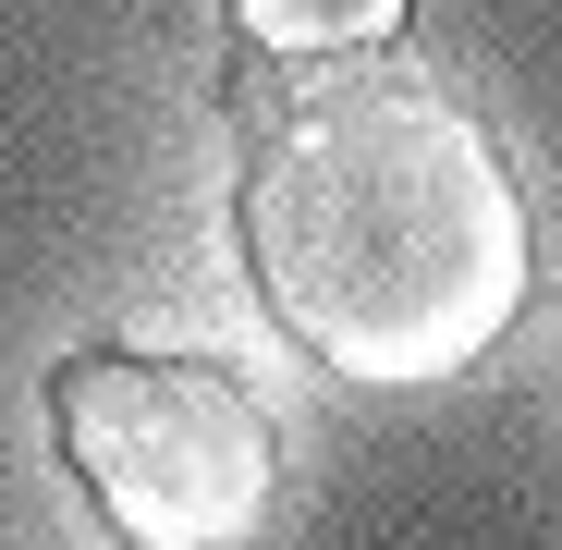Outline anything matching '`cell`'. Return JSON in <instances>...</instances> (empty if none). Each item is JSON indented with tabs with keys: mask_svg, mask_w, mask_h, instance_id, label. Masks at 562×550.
I'll use <instances>...</instances> for the list:
<instances>
[{
	"mask_svg": "<svg viewBox=\"0 0 562 550\" xmlns=\"http://www.w3.org/2000/svg\"><path fill=\"white\" fill-rule=\"evenodd\" d=\"M221 13L245 25L257 61H294V74H342L355 49L404 37V0H221Z\"/></svg>",
	"mask_w": 562,
	"mask_h": 550,
	"instance_id": "cell-3",
	"label": "cell"
},
{
	"mask_svg": "<svg viewBox=\"0 0 562 550\" xmlns=\"http://www.w3.org/2000/svg\"><path fill=\"white\" fill-rule=\"evenodd\" d=\"M49 440L135 550H245L281 502V428L221 355L74 343L49 367Z\"/></svg>",
	"mask_w": 562,
	"mask_h": 550,
	"instance_id": "cell-2",
	"label": "cell"
},
{
	"mask_svg": "<svg viewBox=\"0 0 562 550\" xmlns=\"http://www.w3.org/2000/svg\"><path fill=\"white\" fill-rule=\"evenodd\" d=\"M233 233L257 306L355 392H428L477 367L538 282L490 123L404 61H342L269 99L245 123Z\"/></svg>",
	"mask_w": 562,
	"mask_h": 550,
	"instance_id": "cell-1",
	"label": "cell"
}]
</instances>
